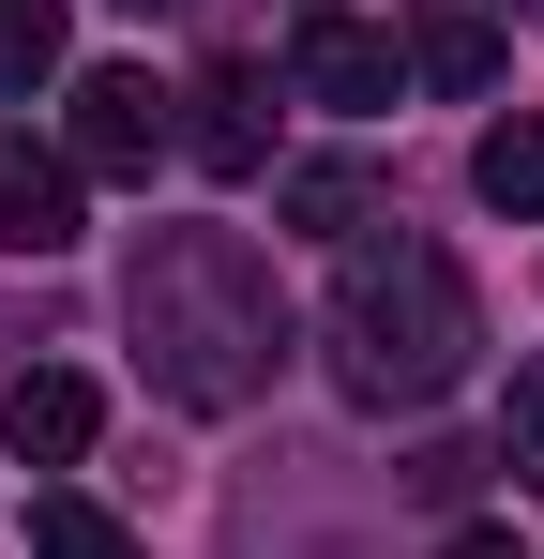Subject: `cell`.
<instances>
[{
  "mask_svg": "<svg viewBox=\"0 0 544 559\" xmlns=\"http://www.w3.org/2000/svg\"><path fill=\"white\" fill-rule=\"evenodd\" d=\"M121 318H137V364L167 408H243L287 348V302H272L243 227H152L121 273Z\"/></svg>",
  "mask_w": 544,
  "mask_h": 559,
  "instance_id": "6da1fadb",
  "label": "cell"
},
{
  "mask_svg": "<svg viewBox=\"0 0 544 559\" xmlns=\"http://www.w3.org/2000/svg\"><path fill=\"white\" fill-rule=\"evenodd\" d=\"M484 348V302L453 273L439 242H348V273H333V378H348L363 408H439L453 378Z\"/></svg>",
  "mask_w": 544,
  "mask_h": 559,
  "instance_id": "7a4b0ae2",
  "label": "cell"
},
{
  "mask_svg": "<svg viewBox=\"0 0 544 559\" xmlns=\"http://www.w3.org/2000/svg\"><path fill=\"white\" fill-rule=\"evenodd\" d=\"M61 152H76V182H152V152H167V92H152L137 61L76 76V121H61Z\"/></svg>",
  "mask_w": 544,
  "mask_h": 559,
  "instance_id": "3957f363",
  "label": "cell"
},
{
  "mask_svg": "<svg viewBox=\"0 0 544 559\" xmlns=\"http://www.w3.org/2000/svg\"><path fill=\"white\" fill-rule=\"evenodd\" d=\"M393 76H409V46H393V31H363V15H303V31H287V92L303 106H393Z\"/></svg>",
  "mask_w": 544,
  "mask_h": 559,
  "instance_id": "277c9868",
  "label": "cell"
},
{
  "mask_svg": "<svg viewBox=\"0 0 544 559\" xmlns=\"http://www.w3.org/2000/svg\"><path fill=\"white\" fill-rule=\"evenodd\" d=\"M76 212H91L76 152H46V136H0V242H15V258H61V242H76Z\"/></svg>",
  "mask_w": 544,
  "mask_h": 559,
  "instance_id": "5b68a950",
  "label": "cell"
},
{
  "mask_svg": "<svg viewBox=\"0 0 544 559\" xmlns=\"http://www.w3.org/2000/svg\"><path fill=\"white\" fill-rule=\"evenodd\" d=\"M0 439H15V468H76L91 439H106V393H91L76 364H31L0 393Z\"/></svg>",
  "mask_w": 544,
  "mask_h": 559,
  "instance_id": "8992f818",
  "label": "cell"
},
{
  "mask_svg": "<svg viewBox=\"0 0 544 559\" xmlns=\"http://www.w3.org/2000/svg\"><path fill=\"white\" fill-rule=\"evenodd\" d=\"M258 61H212V76H197V121H181V152H197V167H212V182H258L272 167V121H258Z\"/></svg>",
  "mask_w": 544,
  "mask_h": 559,
  "instance_id": "52a82bcc",
  "label": "cell"
},
{
  "mask_svg": "<svg viewBox=\"0 0 544 559\" xmlns=\"http://www.w3.org/2000/svg\"><path fill=\"white\" fill-rule=\"evenodd\" d=\"M409 76L424 92H499V15L484 0H424L409 15Z\"/></svg>",
  "mask_w": 544,
  "mask_h": 559,
  "instance_id": "ba28073f",
  "label": "cell"
},
{
  "mask_svg": "<svg viewBox=\"0 0 544 559\" xmlns=\"http://www.w3.org/2000/svg\"><path fill=\"white\" fill-rule=\"evenodd\" d=\"M31 559H137V530L76 484H31Z\"/></svg>",
  "mask_w": 544,
  "mask_h": 559,
  "instance_id": "9c48e42d",
  "label": "cell"
},
{
  "mask_svg": "<svg viewBox=\"0 0 544 559\" xmlns=\"http://www.w3.org/2000/svg\"><path fill=\"white\" fill-rule=\"evenodd\" d=\"M272 212H287L303 242H363V212H378V182H363V167H287V182H272Z\"/></svg>",
  "mask_w": 544,
  "mask_h": 559,
  "instance_id": "30bf717a",
  "label": "cell"
},
{
  "mask_svg": "<svg viewBox=\"0 0 544 559\" xmlns=\"http://www.w3.org/2000/svg\"><path fill=\"white\" fill-rule=\"evenodd\" d=\"M469 182H484V212H530L544 227V121H499V136L469 152Z\"/></svg>",
  "mask_w": 544,
  "mask_h": 559,
  "instance_id": "8fae6325",
  "label": "cell"
},
{
  "mask_svg": "<svg viewBox=\"0 0 544 559\" xmlns=\"http://www.w3.org/2000/svg\"><path fill=\"white\" fill-rule=\"evenodd\" d=\"M61 76V0H0V106H31Z\"/></svg>",
  "mask_w": 544,
  "mask_h": 559,
  "instance_id": "7c38bea8",
  "label": "cell"
},
{
  "mask_svg": "<svg viewBox=\"0 0 544 559\" xmlns=\"http://www.w3.org/2000/svg\"><path fill=\"white\" fill-rule=\"evenodd\" d=\"M499 468L544 484V364H515V408H499Z\"/></svg>",
  "mask_w": 544,
  "mask_h": 559,
  "instance_id": "4fadbf2b",
  "label": "cell"
},
{
  "mask_svg": "<svg viewBox=\"0 0 544 559\" xmlns=\"http://www.w3.org/2000/svg\"><path fill=\"white\" fill-rule=\"evenodd\" d=\"M484 468H499V454H469V439H439V454H409V484H424V499H469Z\"/></svg>",
  "mask_w": 544,
  "mask_h": 559,
  "instance_id": "5bb4252c",
  "label": "cell"
},
{
  "mask_svg": "<svg viewBox=\"0 0 544 559\" xmlns=\"http://www.w3.org/2000/svg\"><path fill=\"white\" fill-rule=\"evenodd\" d=\"M439 559H530V545H515V530H453Z\"/></svg>",
  "mask_w": 544,
  "mask_h": 559,
  "instance_id": "9a60e30c",
  "label": "cell"
},
{
  "mask_svg": "<svg viewBox=\"0 0 544 559\" xmlns=\"http://www.w3.org/2000/svg\"><path fill=\"white\" fill-rule=\"evenodd\" d=\"M303 15H333V0H303Z\"/></svg>",
  "mask_w": 544,
  "mask_h": 559,
  "instance_id": "2e32d148",
  "label": "cell"
},
{
  "mask_svg": "<svg viewBox=\"0 0 544 559\" xmlns=\"http://www.w3.org/2000/svg\"><path fill=\"white\" fill-rule=\"evenodd\" d=\"M137 15H167V0H137Z\"/></svg>",
  "mask_w": 544,
  "mask_h": 559,
  "instance_id": "e0dca14e",
  "label": "cell"
},
{
  "mask_svg": "<svg viewBox=\"0 0 544 559\" xmlns=\"http://www.w3.org/2000/svg\"><path fill=\"white\" fill-rule=\"evenodd\" d=\"M530 15H544V0H530Z\"/></svg>",
  "mask_w": 544,
  "mask_h": 559,
  "instance_id": "ac0fdd59",
  "label": "cell"
}]
</instances>
